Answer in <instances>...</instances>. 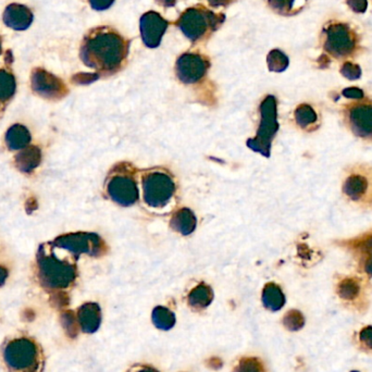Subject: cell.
I'll list each match as a JSON object with an SVG mask.
<instances>
[{
	"label": "cell",
	"mask_w": 372,
	"mask_h": 372,
	"mask_svg": "<svg viewBox=\"0 0 372 372\" xmlns=\"http://www.w3.org/2000/svg\"><path fill=\"white\" fill-rule=\"evenodd\" d=\"M129 44V41L114 28L100 26L84 36L80 57L88 68L104 75H110L124 65Z\"/></svg>",
	"instance_id": "1"
},
{
	"label": "cell",
	"mask_w": 372,
	"mask_h": 372,
	"mask_svg": "<svg viewBox=\"0 0 372 372\" xmlns=\"http://www.w3.org/2000/svg\"><path fill=\"white\" fill-rule=\"evenodd\" d=\"M0 361L6 372H44L46 356L36 339L18 332L0 345Z\"/></svg>",
	"instance_id": "2"
},
{
	"label": "cell",
	"mask_w": 372,
	"mask_h": 372,
	"mask_svg": "<svg viewBox=\"0 0 372 372\" xmlns=\"http://www.w3.org/2000/svg\"><path fill=\"white\" fill-rule=\"evenodd\" d=\"M37 280L51 294L65 292L77 280L78 270L69 259L59 258L53 244H43L36 255Z\"/></svg>",
	"instance_id": "3"
},
{
	"label": "cell",
	"mask_w": 372,
	"mask_h": 372,
	"mask_svg": "<svg viewBox=\"0 0 372 372\" xmlns=\"http://www.w3.org/2000/svg\"><path fill=\"white\" fill-rule=\"evenodd\" d=\"M320 46L328 58L349 60L361 53V35L356 26L332 20L322 28Z\"/></svg>",
	"instance_id": "4"
},
{
	"label": "cell",
	"mask_w": 372,
	"mask_h": 372,
	"mask_svg": "<svg viewBox=\"0 0 372 372\" xmlns=\"http://www.w3.org/2000/svg\"><path fill=\"white\" fill-rule=\"evenodd\" d=\"M225 20V14H216L208 8L197 5L185 10L176 24L188 40L198 44L208 40Z\"/></svg>",
	"instance_id": "5"
},
{
	"label": "cell",
	"mask_w": 372,
	"mask_h": 372,
	"mask_svg": "<svg viewBox=\"0 0 372 372\" xmlns=\"http://www.w3.org/2000/svg\"><path fill=\"white\" fill-rule=\"evenodd\" d=\"M262 121L259 125L257 137L250 139L248 145L255 152H259L262 155L269 156L270 154L271 141L277 133V100L273 96H267L266 100L260 106Z\"/></svg>",
	"instance_id": "6"
},
{
	"label": "cell",
	"mask_w": 372,
	"mask_h": 372,
	"mask_svg": "<svg viewBox=\"0 0 372 372\" xmlns=\"http://www.w3.org/2000/svg\"><path fill=\"white\" fill-rule=\"evenodd\" d=\"M144 201L149 206L162 207L169 203L174 196V183L166 172L149 171L142 180Z\"/></svg>",
	"instance_id": "7"
},
{
	"label": "cell",
	"mask_w": 372,
	"mask_h": 372,
	"mask_svg": "<svg viewBox=\"0 0 372 372\" xmlns=\"http://www.w3.org/2000/svg\"><path fill=\"white\" fill-rule=\"evenodd\" d=\"M51 244L55 248L68 250L75 256V258H79L81 254L100 256L105 253V248H106L100 236L92 233H84V232L63 234L55 238Z\"/></svg>",
	"instance_id": "8"
},
{
	"label": "cell",
	"mask_w": 372,
	"mask_h": 372,
	"mask_svg": "<svg viewBox=\"0 0 372 372\" xmlns=\"http://www.w3.org/2000/svg\"><path fill=\"white\" fill-rule=\"evenodd\" d=\"M344 116L351 132L361 139H372L371 100L363 98L347 105Z\"/></svg>",
	"instance_id": "9"
},
{
	"label": "cell",
	"mask_w": 372,
	"mask_h": 372,
	"mask_svg": "<svg viewBox=\"0 0 372 372\" xmlns=\"http://www.w3.org/2000/svg\"><path fill=\"white\" fill-rule=\"evenodd\" d=\"M211 68V61L206 55L198 53H184L176 63L178 79L184 84H194L201 81Z\"/></svg>",
	"instance_id": "10"
},
{
	"label": "cell",
	"mask_w": 372,
	"mask_h": 372,
	"mask_svg": "<svg viewBox=\"0 0 372 372\" xmlns=\"http://www.w3.org/2000/svg\"><path fill=\"white\" fill-rule=\"evenodd\" d=\"M33 92L48 100H59L67 96L69 90L63 80L42 68H36L31 74Z\"/></svg>",
	"instance_id": "11"
},
{
	"label": "cell",
	"mask_w": 372,
	"mask_h": 372,
	"mask_svg": "<svg viewBox=\"0 0 372 372\" xmlns=\"http://www.w3.org/2000/svg\"><path fill=\"white\" fill-rule=\"evenodd\" d=\"M106 190L109 197L122 206H131L139 198L134 179L120 169H117L116 174L109 176Z\"/></svg>",
	"instance_id": "12"
},
{
	"label": "cell",
	"mask_w": 372,
	"mask_h": 372,
	"mask_svg": "<svg viewBox=\"0 0 372 372\" xmlns=\"http://www.w3.org/2000/svg\"><path fill=\"white\" fill-rule=\"evenodd\" d=\"M168 26L169 22L164 20L158 12L148 11L144 14L139 22L142 41L144 44L149 48L159 46Z\"/></svg>",
	"instance_id": "13"
},
{
	"label": "cell",
	"mask_w": 372,
	"mask_h": 372,
	"mask_svg": "<svg viewBox=\"0 0 372 372\" xmlns=\"http://www.w3.org/2000/svg\"><path fill=\"white\" fill-rule=\"evenodd\" d=\"M32 11L26 6L20 4H11L4 12V22L8 28L14 31H26L32 24Z\"/></svg>",
	"instance_id": "14"
},
{
	"label": "cell",
	"mask_w": 372,
	"mask_h": 372,
	"mask_svg": "<svg viewBox=\"0 0 372 372\" xmlns=\"http://www.w3.org/2000/svg\"><path fill=\"white\" fill-rule=\"evenodd\" d=\"M349 250L354 253L361 268L368 275H372V231L351 240Z\"/></svg>",
	"instance_id": "15"
},
{
	"label": "cell",
	"mask_w": 372,
	"mask_h": 372,
	"mask_svg": "<svg viewBox=\"0 0 372 372\" xmlns=\"http://www.w3.org/2000/svg\"><path fill=\"white\" fill-rule=\"evenodd\" d=\"M77 319L83 332L94 333L100 328L102 322L100 307L95 303H86L78 309Z\"/></svg>",
	"instance_id": "16"
},
{
	"label": "cell",
	"mask_w": 372,
	"mask_h": 372,
	"mask_svg": "<svg viewBox=\"0 0 372 372\" xmlns=\"http://www.w3.org/2000/svg\"><path fill=\"white\" fill-rule=\"evenodd\" d=\"M42 162V151L37 146L30 145L16 154L14 158L16 169L22 174H30Z\"/></svg>",
	"instance_id": "17"
},
{
	"label": "cell",
	"mask_w": 372,
	"mask_h": 372,
	"mask_svg": "<svg viewBox=\"0 0 372 372\" xmlns=\"http://www.w3.org/2000/svg\"><path fill=\"white\" fill-rule=\"evenodd\" d=\"M32 137L28 127L22 124H14L6 132L5 142L8 149L20 152L30 146Z\"/></svg>",
	"instance_id": "18"
},
{
	"label": "cell",
	"mask_w": 372,
	"mask_h": 372,
	"mask_svg": "<svg viewBox=\"0 0 372 372\" xmlns=\"http://www.w3.org/2000/svg\"><path fill=\"white\" fill-rule=\"evenodd\" d=\"M268 7L282 16H293L305 9L309 0H265Z\"/></svg>",
	"instance_id": "19"
},
{
	"label": "cell",
	"mask_w": 372,
	"mask_h": 372,
	"mask_svg": "<svg viewBox=\"0 0 372 372\" xmlns=\"http://www.w3.org/2000/svg\"><path fill=\"white\" fill-rule=\"evenodd\" d=\"M16 92V78L12 72L7 69H0V114L14 97Z\"/></svg>",
	"instance_id": "20"
},
{
	"label": "cell",
	"mask_w": 372,
	"mask_h": 372,
	"mask_svg": "<svg viewBox=\"0 0 372 372\" xmlns=\"http://www.w3.org/2000/svg\"><path fill=\"white\" fill-rule=\"evenodd\" d=\"M171 227L174 231L188 235L196 228V217L190 209L183 208L176 211L171 219Z\"/></svg>",
	"instance_id": "21"
},
{
	"label": "cell",
	"mask_w": 372,
	"mask_h": 372,
	"mask_svg": "<svg viewBox=\"0 0 372 372\" xmlns=\"http://www.w3.org/2000/svg\"><path fill=\"white\" fill-rule=\"evenodd\" d=\"M262 302L265 307L268 308L271 312H277L285 306V294L275 283H268L262 292Z\"/></svg>",
	"instance_id": "22"
},
{
	"label": "cell",
	"mask_w": 372,
	"mask_h": 372,
	"mask_svg": "<svg viewBox=\"0 0 372 372\" xmlns=\"http://www.w3.org/2000/svg\"><path fill=\"white\" fill-rule=\"evenodd\" d=\"M213 299V293L211 287L201 283L191 292L190 295H188V304L194 309H203V308L211 305Z\"/></svg>",
	"instance_id": "23"
},
{
	"label": "cell",
	"mask_w": 372,
	"mask_h": 372,
	"mask_svg": "<svg viewBox=\"0 0 372 372\" xmlns=\"http://www.w3.org/2000/svg\"><path fill=\"white\" fill-rule=\"evenodd\" d=\"M367 179L356 174V176H351L346 179L343 190L349 198L353 201H359L367 192Z\"/></svg>",
	"instance_id": "24"
},
{
	"label": "cell",
	"mask_w": 372,
	"mask_h": 372,
	"mask_svg": "<svg viewBox=\"0 0 372 372\" xmlns=\"http://www.w3.org/2000/svg\"><path fill=\"white\" fill-rule=\"evenodd\" d=\"M296 123L303 129H307L317 122L318 117L316 111L309 105H301L295 110Z\"/></svg>",
	"instance_id": "25"
},
{
	"label": "cell",
	"mask_w": 372,
	"mask_h": 372,
	"mask_svg": "<svg viewBox=\"0 0 372 372\" xmlns=\"http://www.w3.org/2000/svg\"><path fill=\"white\" fill-rule=\"evenodd\" d=\"M153 322L160 330H170L176 324V317L171 310L156 307L153 312Z\"/></svg>",
	"instance_id": "26"
},
{
	"label": "cell",
	"mask_w": 372,
	"mask_h": 372,
	"mask_svg": "<svg viewBox=\"0 0 372 372\" xmlns=\"http://www.w3.org/2000/svg\"><path fill=\"white\" fill-rule=\"evenodd\" d=\"M269 70L273 72H282L289 67V58L279 49H273L267 57Z\"/></svg>",
	"instance_id": "27"
},
{
	"label": "cell",
	"mask_w": 372,
	"mask_h": 372,
	"mask_svg": "<svg viewBox=\"0 0 372 372\" xmlns=\"http://www.w3.org/2000/svg\"><path fill=\"white\" fill-rule=\"evenodd\" d=\"M359 291H361V287H359L358 283L353 279H346V280L342 281L338 289L339 295L346 301L356 299Z\"/></svg>",
	"instance_id": "28"
},
{
	"label": "cell",
	"mask_w": 372,
	"mask_h": 372,
	"mask_svg": "<svg viewBox=\"0 0 372 372\" xmlns=\"http://www.w3.org/2000/svg\"><path fill=\"white\" fill-rule=\"evenodd\" d=\"M283 324L289 331H299L305 324V318L297 310H291L283 318Z\"/></svg>",
	"instance_id": "29"
},
{
	"label": "cell",
	"mask_w": 372,
	"mask_h": 372,
	"mask_svg": "<svg viewBox=\"0 0 372 372\" xmlns=\"http://www.w3.org/2000/svg\"><path fill=\"white\" fill-rule=\"evenodd\" d=\"M61 324H63V329L68 333V336L75 338L78 334V322L77 316H74L73 312H63L61 314Z\"/></svg>",
	"instance_id": "30"
},
{
	"label": "cell",
	"mask_w": 372,
	"mask_h": 372,
	"mask_svg": "<svg viewBox=\"0 0 372 372\" xmlns=\"http://www.w3.org/2000/svg\"><path fill=\"white\" fill-rule=\"evenodd\" d=\"M341 74L346 79L354 81V80H358L361 77V69L356 63L345 61L341 67Z\"/></svg>",
	"instance_id": "31"
},
{
	"label": "cell",
	"mask_w": 372,
	"mask_h": 372,
	"mask_svg": "<svg viewBox=\"0 0 372 372\" xmlns=\"http://www.w3.org/2000/svg\"><path fill=\"white\" fill-rule=\"evenodd\" d=\"M235 372H262V366L257 359L244 358L238 363Z\"/></svg>",
	"instance_id": "32"
},
{
	"label": "cell",
	"mask_w": 372,
	"mask_h": 372,
	"mask_svg": "<svg viewBox=\"0 0 372 372\" xmlns=\"http://www.w3.org/2000/svg\"><path fill=\"white\" fill-rule=\"evenodd\" d=\"M359 342L366 351H372V326H366L359 333Z\"/></svg>",
	"instance_id": "33"
},
{
	"label": "cell",
	"mask_w": 372,
	"mask_h": 372,
	"mask_svg": "<svg viewBox=\"0 0 372 372\" xmlns=\"http://www.w3.org/2000/svg\"><path fill=\"white\" fill-rule=\"evenodd\" d=\"M100 78L97 73H79L72 78V82L75 84H90Z\"/></svg>",
	"instance_id": "34"
},
{
	"label": "cell",
	"mask_w": 372,
	"mask_h": 372,
	"mask_svg": "<svg viewBox=\"0 0 372 372\" xmlns=\"http://www.w3.org/2000/svg\"><path fill=\"white\" fill-rule=\"evenodd\" d=\"M346 5L351 11L365 14L368 8V0H346Z\"/></svg>",
	"instance_id": "35"
},
{
	"label": "cell",
	"mask_w": 372,
	"mask_h": 372,
	"mask_svg": "<svg viewBox=\"0 0 372 372\" xmlns=\"http://www.w3.org/2000/svg\"><path fill=\"white\" fill-rule=\"evenodd\" d=\"M342 94L344 97L351 98V100H359L365 98V94H363V90L358 87L345 88Z\"/></svg>",
	"instance_id": "36"
},
{
	"label": "cell",
	"mask_w": 372,
	"mask_h": 372,
	"mask_svg": "<svg viewBox=\"0 0 372 372\" xmlns=\"http://www.w3.org/2000/svg\"><path fill=\"white\" fill-rule=\"evenodd\" d=\"M114 3L115 0H90L92 9L98 10V11L108 9L114 5Z\"/></svg>",
	"instance_id": "37"
},
{
	"label": "cell",
	"mask_w": 372,
	"mask_h": 372,
	"mask_svg": "<svg viewBox=\"0 0 372 372\" xmlns=\"http://www.w3.org/2000/svg\"><path fill=\"white\" fill-rule=\"evenodd\" d=\"M203 1H206L211 7L223 8L232 5L235 0H203Z\"/></svg>",
	"instance_id": "38"
},
{
	"label": "cell",
	"mask_w": 372,
	"mask_h": 372,
	"mask_svg": "<svg viewBox=\"0 0 372 372\" xmlns=\"http://www.w3.org/2000/svg\"><path fill=\"white\" fill-rule=\"evenodd\" d=\"M8 275H9V272H8L7 268L4 266H0V287L5 285Z\"/></svg>",
	"instance_id": "39"
},
{
	"label": "cell",
	"mask_w": 372,
	"mask_h": 372,
	"mask_svg": "<svg viewBox=\"0 0 372 372\" xmlns=\"http://www.w3.org/2000/svg\"><path fill=\"white\" fill-rule=\"evenodd\" d=\"M176 1H178V0H156V3L164 8L174 7V6H176Z\"/></svg>",
	"instance_id": "40"
},
{
	"label": "cell",
	"mask_w": 372,
	"mask_h": 372,
	"mask_svg": "<svg viewBox=\"0 0 372 372\" xmlns=\"http://www.w3.org/2000/svg\"><path fill=\"white\" fill-rule=\"evenodd\" d=\"M135 372H158V371H156V370L153 369V368L143 367V368H139V369L137 370V371H135Z\"/></svg>",
	"instance_id": "41"
},
{
	"label": "cell",
	"mask_w": 372,
	"mask_h": 372,
	"mask_svg": "<svg viewBox=\"0 0 372 372\" xmlns=\"http://www.w3.org/2000/svg\"><path fill=\"white\" fill-rule=\"evenodd\" d=\"M1 51H3V38L0 36V55H1Z\"/></svg>",
	"instance_id": "42"
},
{
	"label": "cell",
	"mask_w": 372,
	"mask_h": 372,
	"mask_svg": "<svg viewBox=\"0 0 372 372\" xmlns=\"http://www.w3.org/2000/svg\"><path fill=\"white\" fill-rule=\"evenodd\" d=\"M351 372H359V371H351Z\"/></svg>",
	"instance_id": "43"
}]
</instances>
